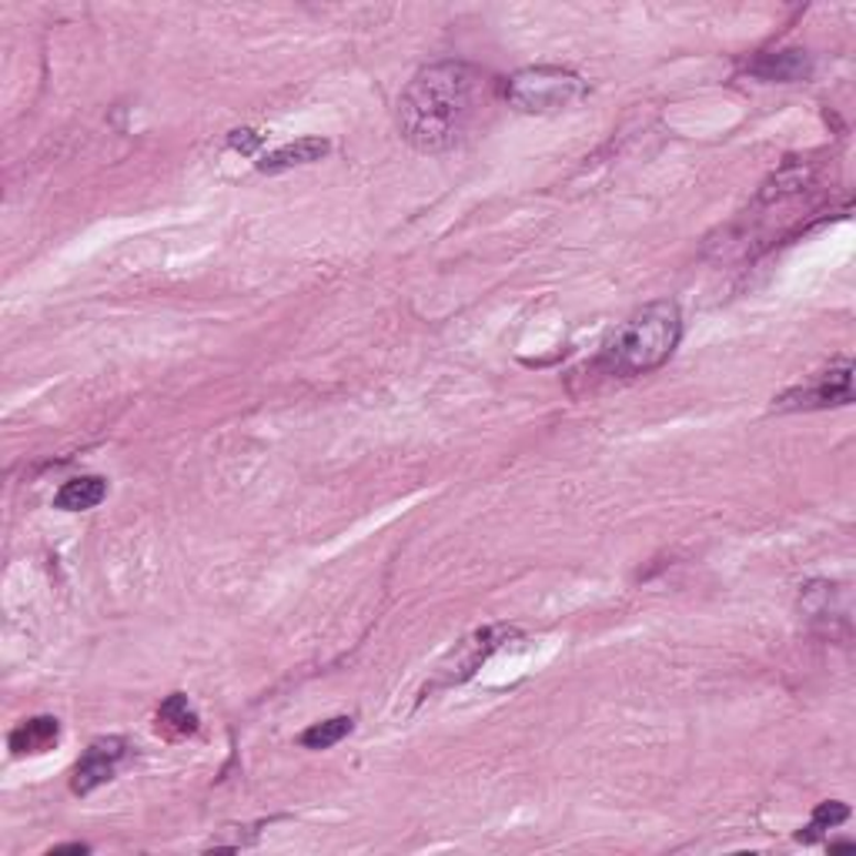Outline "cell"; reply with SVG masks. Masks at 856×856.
<instances>
[{"instance_id":"5","label":"cell","mask_w":856,"mask_h":856,"mask_svg":"<svg viewBox=\"0 0 856 856\" xmlns=\"http://www.w3.org/2000/svg\"><path fill=\"white\" fill-rule=\"evenodd\" d=\"M128 739L121 736H105V739H95L88 749H84V756L77 759L74 766V780H70V790L77 797H88L95 793L98 787H105L108 780H114V773L121 769V762L128 759Z\"/></svg>"},{"instance_id":"8","label":"cell","mask_w":856,"mask_h":856,"mask_svg":"<svg viewBox=\"0 0 856 856\" xmlns=\"http://www.w3.org/2000/svg\"><path fill=\"white\" fill-rule=\"evenodd\" d=\"M61 736V723L54 716H34L28 723H21L14 733H11V753L14 756H24V753H47Z\"/></svg>"},{"instance_id":"3","label":"cell","mask_w":856,"mask_h":856,"mask_svg":"<svg viewBox=\"0 0 856 856\" xmlns=\"http://www.w3.org/2000/svg\"><path fill=\"white\" fill-rule=\"evenodd\" d=\"M589 95V84L569 67H523L502 84V98L508 108L523 114H559L579 105Z\"/></svg>"},{"instance_id":"4","label":"cell","mask_w":856,"mask_h":856,"mask_svg":"<svg viewBox=\"0 0 856 856\" xmlns=\"http://www.w3.org/2000/svg\"><path fill=\"white\" fill-rule=\"evenodd\" d=\"M853 402V362L839 359L830 372H820L816 382L783 392L773 408L777 411H816V408H836Z\"/></svg>"},{"instance_id":"9","label":"cell","mask_w":856,"mask_h":856,"mask_svg":"<svg viewBox=\"0 0 856 856\" xmlns=\"http://www.w3.org/2000/svg\"><path fill=\"white\" fill-rule=\"evenodd\" d=\"M756 77L762 80H780V84H790V80H803L810 74V57L803 51H780V54H762L753 67H749Z\"/></svg>"},{"instance_id":"12","label":"cell","mask_w":856,"mask_h":856,"mask_svg":"<svg viewBox=\"0 0 856 856\" xmlns=\"http://www.w3.org/2000/svg\"><path fill=\"white\" fill-rule=\"evenodd\" d=\"M846 816H849V810H846L843 803H836V800H830V803H820V806L813 810V820L806 823V830H800V833H797V839H800V843H813V839H816V836H823L826 830L839 826Z\"/></svg>"},{"instance_id":"1","label":"cell","mask_w":856,"mask_h":856,"mask_svg":"<svg viewBox=\"0 0 856 856\" xmlns=\"http://www.w3.org/2000/svg\"><path fill=\"white\" fill-rule=\"evenodd\" d=\"M495 105V80L465 61L421 67L398 98V131L425 154L465 144Z\"/></svg>"},{"instance_id":"10","label":"cell","mask_w":856,"mask_h":856,"mask_svg":"<svg viewBox=\"0 0 856 856\" xmlns=\"http://www.w3.org/2000/svg\"><path fill=\"white\" fill-rule=\"evenodd\" d=\"M157 729H164L167 736H191L198 733V713L191 710L188 696L175 693L167 696L157 710Z\"/></svg>"},{"instance_id":"14","label":"cell","mask_w":856,"mask_h":856,"mask_svg":"<svg viewBox=\"0 0 856 856\" xmlns=\"http://www.w3.org/2000/svg\"><path fill=\"white\" fill-rule=\"evenodd\" d=\"M57 853H88V846H84V843H67V846H54L51 849V856H57Z\"/></svg>"},{"instance_id":"6","label":"cell","mask_w":856,"mask_h":856,"mask_svg":"<svg viewBox=\"0 0 856 856\" xmlns=\"http://www.w3.org/2000/svg\"><path fill=\"white\" fill-rule=\"evenodd\" d=\"M328 151H331V144H328L325 138H301V141H295V144L278 147L275 154H265V157L259 161V171H265V175H278V171L321 161Z\"/></svg>"},{"instance_id":"15","label":"cell","mask_w":856,"mask_h":856,"mask_svg":"<svg viewBox=\"0 0 856 856\" xmlns=\"http://www.w3.org/2000/svg\"><path fill=\"white\" fill-rule=\"evenodd\" d=\"M830 849H853V843H849V839H839V843H830Z\"/></svg>"},{"instance_id":"7","label":"cell","mask_w":856,"mask_h":856,"mask_svg":"<svg viewBox=\"0 0 856 856\" xmlns=\"http://www.w3.org/2000/svg\"><path fill=\"white\" fill-rule=\"evenodd\" d=\"M105 498H108V482L101 475H80L57 489L54 505L64 512H88V508L101 505Z\"/></svg>"},{"instance_id":"11","label":"cell","mask_w":856,"mask_h":856,"mask_svg":"<svg viewBox=\"0 0 856 856\" xmlns=\"http://www.w3.org/2000/svg\"><path fill=\"white\" fill-rule=\"evenodd\" d=\"M352 729H355V720H352V716H331V720H325V723L308 726V729L298 736V743H301L305 749H331L334 743L345 739Z\"/></svg>"},{"instance_id":"2","label":"cell","mask_w":856,"mask_h":856,"mask_svg":"<svg viewBox=\"0 0 856 856\" xmlns=\"http://www.w3.org/2000/svg\"><path fill=\"white\" fill-rule=\"evenodd\" d=\"M682 338V315L676 301H652L626 318L599 349L592 369L610 378H639L656 372L676 352Z\"/></svg>"},{"instance_id":"13","label":"cell","mask_w":856,"mask_h":856,"mask_svg":"<svg viewBox=\"0 0 856 856\" xmlns=\"http://www.w3.org/2000/svg\"><path fill=\"white\" fill-rule=\"evenodd\" d=\"M259 144H262V134H254V131H231V138H228V147H234L241 154H251Z\"/></svg>"}]
</instances>
